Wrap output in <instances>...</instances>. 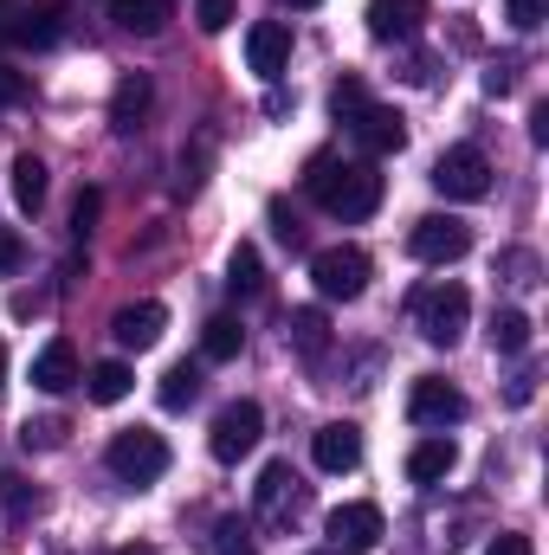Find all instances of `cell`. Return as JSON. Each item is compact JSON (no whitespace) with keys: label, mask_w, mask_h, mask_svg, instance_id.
Listing matches in <instances>:
<instances>
[{"label":"cell","mask_w":549,"mask_h":555,"mask_svg":"<svg viewBox=\"0 0 549 555\" xmlns=\"http://www.w3.org/2000/svg\"><path fill=\"white\" fill-rule=\"evenodd\" d=\"M310 555H336V550H310Z\"/></svg>","instance_id":"cell-46"},{"label":"cell","mask_w":549,"mask_h":555,"mask_svg":"<svg viewBox=\"0 0 549 555\" xmlns=\"http://www.w3.org/2000/svg\"><path fill=\"white\" fill-rule=\"evenodd\" d=\"M46 162L39 155H13V201H20V214H39L46 207Z\"/></svg>","instance_id":"cell-22"},{"label":"cell","mask_w":549,"mask_h":555,"mask_svg":"<svg viewBox=\"0 0 549 555\" xmlns=\"http://www.w3.org/2000/svg\"><path fill=\"white\" fill-rule=\"evenodd\" d=\"M104 465H111V478H124V485H155L162 472H168V439L162 433H149V426H124L111 446H104Z\"/></svg>","instance_id":"cell-2"},{"label":"cell","mask_w":549,"mask_h":555,"mask_svg":"<svg viewBox=\"0 0 549 555\" xmlns=\"http://www.w3.org/2000/svg\"><path fill=\"white\" fill-rule=\"evenodd\" d=\"M284 336H291V349H297L304 362H323V356H330V317H323L317 304H304V310H291V323H284Z\"/></svg>","instance_id":"cell-20"},{"label":"cell","mask_w":549,"mask_h":555,"mask_svg":"<svg viewBox=\"0 0 549 555\" xmlns=\"http://www.w3.org/2000/svg\"><path fill=\"white\" fill-rule=\"evenodd\" d=\"M0 498H7V511H13V517H33V511H39V498H33V491H26V478H13V472H0Z\"/></svg>","instance_id":"cell-33"},{"label":"cell","mask_w":549,"mask_h":555,"mask_svg":"<svg viewBox=\"0 0 549 555\" xmlns=\"http://www.w3.org/2000/svg\"><path fill=\"white\" fill-rule=\"evenodd\" d=\"M0 382H7V343H0Z\"/></svg>","instance_id":"cell-44"},{"label":"cell","mask_w":549,"mask_h":555,"mask_svg":"<svg viewBox=\"0 0 549 555\" xmlns=\"http://www.w3.org/2000/svg\"><path fill=\"white\" fill-rule=\"evenodd\" d=\"M98 207H104V194H98V188H85V194H78V207H72V233H78V240L98 227Z\"/></svg>","instance_id":"cell-34"},{"label":"cell","mask_w":549,"mask_h":555,"mask_svg":"<svg viewBox=\"0 0 549 555\" xmlns=\"http://www.w3.org/2000/svg\"><path fill=\"white\" fill-rule=\"evenodd\" d=\"M20 98H26V72H7V65H0V111L20 104Z\"/></svg>","instance_id":"cell-39"},{"label":"cell","mask_w":549,"mask_h":555,"mask_svg":"<svg viewBox=\"0 0 549 555\" xmlns=\"http://www.w3.org/2000/svg\"><path fill=\"white\" fill-rule=\"evenodd\" d=\"M149 104H155V85L130 72V78H117V91H111V130L117 137H137L142 124H149Z\"/></svg>","instance_id":"cell-17"},{"label":"cell","mask_w":549,"mask_h":555,"mask_svg":"<svg viewBox=\"0 0 549 555\" xmlns=\"http://www.w3.org/2000/svg\"><path fill=\"white\" fill-rule=\"evenodd\" d=\"M408 253L420 259V266H452V259H465V253H472V227H465V220H452V214H426V220H413Z\"/></svg>","instance_id":"cell-7"},{"label":"cell","mask_w":549,"mask_h":555,"mask_svg":"<svg viewBox=\"0 0 549 555\" xmlns=\"http://www.w3.org/2000/svg\"><path fill=\"white\" fill-rule=\"evenodd\" d=\"M349 130H356V142H362L369 155H401V149H408V117L388 111V104H362V111L349 117Z\"/></svg>","instance_id":"cell-11"},{"label":"cell","mask_w":549,"mask_h":555,"mask_svg":"<svg viewBox=\"0 0 549 555\" xmlns=\"http://www.w3.org/2000/svg\"><path fill=\"white\" fill-rule=\"evenodd\" d=\"M452 465H459V446H452L446 433L420 439V446L408 452V478L413 485H439V478H452Z\"/></svg>","instance_id":"cell-19"},{"label":"cell","mask_w":549,"mask_h":555,"mask_svg":"<svg viewBox=\"0 0 549 555\" xmlns=\"http://www.w3.org/2000/svg\"><path fill=\"white\" fill-rule=\"evenodd\" d=\"M214 555H259V550H253V524L220 517V530H214Z\"/></svg>","instance_id":"cell-28"},{"label":"cell","mask_w":549,"mask_h":555,"mask_svg":"<svg viewBox=\"0 0 549 555\" xmlns=\"http://www.w3.org/2000/svg\"><path fill=\"white\" fill-rule=\"evenodd\" d=\"M426 26V0H369V33L382 46H401Z\"/></svg>","instance_id":"cell-16"},{"label":"cell","mask_w":549,"mask_h":555,"mask_svg":"<svg viewBox=\"0 0 549 555\" xmlns=\"http://www.w3.org/2000/svg\"><path fill=\"white\" fill-rule=\"evenodd\" d=\"M20 259H26V246H20V233H13V227H0V272H13Z\"/></svg>","instance_id":"cell-38"},{"label":"cell","mask_w":549,"mask_h":555,"mask_svg":"<svg viewBox=\"0 0 549 555\" xmlns=\"http://www.w3.org/2000/svg\"><path fill=\"white\" fill-rule=\"evenodd\" d=\"M194 395H201V369H188V362H175V369L162 375V408H168V414H181V408H188Z\"/></svg>","instance_id":"cell-27"},{"label":"cell","mask_w":549,"mask_h":555,"mask_svg":"<svg viewBox=\"0 0 549 555\" xmlns=\"http://www.w3.org/2000/svg\"><path fill=\"white\" fill-rule=\"evenodd\" d=\"M233 13H240V0H194L201 33H227V26H233Z\"/></svg>","instance_id":"cell-31"},{"label":"cell","mask_w":549,"mask_h":555,"mask_svg":"<svg viewBox=\"0 0 549 555\" xmlns=\"http://www.w3.org/2000/svg\"><path fill=\"white\" fill-rule=\"evenodd\" d=\"M465 317H472L465 284H433V291L413 297V323H420V336H426L433 349H452V343L465 336Z\"/></svg>","instance_id":"cell-3"},{"label":"cell","mask_w":549,"mask_h":555,"mask_svg":"<svg viewBox=\"0 0 549 555\" xmlns=\"http://www.w3.org/2000/svg\"><path fill=\"white\" fill-rule=\"evenodd\" d=\"M491 349L498 356H524L531 349V317L524 310H498L491 317Z\"/></svg>","instance_id":"cell-25"},{"label":"cell","mask_w":549,"mask_h":555,"mask_svg":"<svg viewBox=\"0 0 549 555\" xmlns=\"http://www.w3.org/2000/svg\"><path fill=\"white\" fill-rule=\"evenodd\" d=\"M13 7H20V0H0V20H7V13H13Z\"/></svg>","instance_id":"cell-43"},{"label":"cell","mask_w":549,"mask_h":555,"mask_svg":"<svg viewBox=\"0 0 549 555\" xmlns=\"http://www.w3.org/2000/svg\"><path fill=\"white\" fill-rule=\"evenodd\" d=\"M531 395H537V375H518V382L505 388V401H511V408H531Z\"/></svg>","instance_id":"cell-40"},{"label":"cell","mask_w":549,"mask_h":555,"mask_svg":"<svg viewBox=\"0 0 549 555\" xmlns=\"http://www.w3.org/2000/svg\"><path fill=\"white\" fill-rule=\"evenodd\" d=\"M278 7H317V0H278Z\"/></svg>","instance_id":"cell-45"},{"label":"cell","mask_w":549,"mask_h":555,"mask_svg":"<svg viewBox=\"0 0 549 555\" xmlns=\"http://www.w3.org/2000/svg\"><path fill=\"white\" fill-rule=\"evenodd\" d=\"M323 530H330V550L336 555H369L388 524H382V504H336Z\"/></svg>","instance_id":"cell-9"},{"label":"cell","mask_w":549,"mask_h":555,"mask_svg":"<svg viewBox=\"0 0 549 555\" xmlns=\"http://www.w3.org/2000/svg\"><path fill=\"white\" fill-rule=\"evenodd\" d=\"M485 555H531V537H518V530H498V537L485 543Z\"/></svg>","instance_id":"cell-37"},{"label":"cell","mask_w":549,"mask_h":555,"mask_svg":"<svg viewBox=\"0 0 549 555\" xmlns=\"http://www.w3.org/2000/svg\"><path fill=\"white\" fill-rule=\"evenodd\" d=\"M259 439H266V414H259V401H233V408H220V414H214V433H207V446H214L220 465H240Z\"/></svg>","instance_id":"cell-6"},{"label":"cell","mask_w":549,"mask_h":555,"mask_svg":"<svg viewBox=\"0 0 549 555\" xmlns=\"http://www.w3.org/2000/svg\"><path fill=\"white\" fill-rule=\"evenodd\" d=\"M505 20H511L518 33H537L549 20V0H505Z\"/></svg>","instance_id":"cell-32"},{"label":"cell","mask_w":549,"mask_h":555,"mask_svg":"<svg viewBox=\"0 0 549 555\" xmlns=\"http://www.w3.org/2000/svg\"><path fill=\"white\" fill-rule=\"evenodd\" d=\"M362 104H369V91H362V78H343V85L330 91V111H336V124H349V117H356Z\"/></svg>","instance_id":"cell-30"},{"label":"cell","mask_w":549,"mask_h":555,"mask_svg":"<svg viewBox=\"0 0 549 555\" xmlns=\"http://www.w3.org/2000/svg\"><path fill=\"white\" fill-rule=\"evenodd\" d=\"M408 420L413 426H452V420H465V395L452 382L426 375V382H413V395H408Z\"/></svg>","instance_id":"cell-12"},{"label":"cell","mask_w":549,"mask_h":555,"mask_svg":"<svg viewBox=\"0 0 549 555\" xmlns=\"http://www.w3.org/2000/svg\"><path fill=\"white\" fill-rule=\"evenodd\" d=\"M505 278L511 284H537V259L531 253H505Z\"/></svg>","instance_id":"cell-35"},{"label":"cell","mask_w":549,"mask_h":555,"mask_svg":"<svg viewBox=\"0 0 549 555\" xmlns=\"http://www.w3.org/2000/svg\"><path fill=\"white\" fill-rule=\"evenodd\" d=\"M111 555H155L149 543H124V550H111Z\"/></svg>","instance_id":"cell-42"},{"label":"cell","mask_w":549,"mask_h":555,"mask_svg":"<svg viewBox=\"0 0 549 555\" xmlns=\"http://www.w3.org/2000/svg\"><path fill=\"white\" fill-rule=\"evenodd\" d=\"M20 446H26V452H52V446H65V420H26V426H20Z\"/></svg>","instance_id":"cell-29"},{"label":"cell","mask_w":549,"mask_h":555,"mask_svg":"<svg viewBox=\"0 0 549 555\" xmlns=\"http://www.w3.org/2000/svg\"><path fill=\"white\" fill-rule=\"evenodd\" d=\"M304 188H310V201H317L330 220H369V214L382 207V175H375V162L310 155V168H304Z\"/></svg>","instance_id":"cell-1"},{"label":"cell","mask_w":549,"mask_h":555,"mask_svg":"<svg viewBox=\"0 0 549 555\" xmlns=\"http://www.w3.org/2000/svg\"><path fill=\"white\" fill-rule=\"evenodd\" d=\"M78 382V349L65 343V336H52L39 356H33V388H46V395H65Z\"/></svg>","instance_id":"cell-18"},{"label":"cell","mask_w":549,"mask_h":555,"mask_svg":"<svg viewBox=\"0 0 549 555\" xmlns=\"http://www.w3.org/2000/svg\"><path fill=\"white\" fill-rule=\"evenodd\" d=\"M162 330H168V310L155 304V297H142V304H124L117 317H111V336H117V349H155L162 343Z\"/></svg>","instance_id":"cell-13"},{"label":"cell","mask_w":549,"mask_h":555,"mask_svg":"<svg viewBox=\"0 0 549 555\" xmlns=\"http://www.w3.org/2000/svg\"><path fill=\"white\" fill-rule=\"evenodd\" d=\"M240 349H246V330H240L233 317H214V323L201 330V356H207V362H233Z\"/></svg>","instance_id":"cell-24"},{"label":"cell","mask_w":549,"mask_h":555,"mask_svg":"<svg viewBox=\"0 0 549 555\" xmlns=\"http://www.w3.org/2000/svg\"><path fill=\"white\" fill-rule=\"evenodd\" d=\"M137 388V375H130V362H98L91 375H85V395L98 401V408H117L124 395Z\"/></svg>","instance_id":"cell-23"},{"label":"cell","mask_w":549,"mask_h":555,"mask_svg":"<svg viewBox=\"0 0 549 555\" xmlns=\"http://www.w3.org/2000/svg\"><path fill=\"white\" fill-rule=\"evenodd\" d=\"M426 181H433L446 201H485V194H491V162H485V149L459 142V149H446V155L433 162Z\"/></svg>","instance_id":"cell-5"},{"label":"cell","mask_w":549,"mask_h":555,"mask_svg":"<svg viewBox=\"0 0 549 555\" xmlns=\"http://www.w3.org/2000/svg\"><path fill=\"white\" fill-rule=\"evenodd\" d=\"M253 504H259V524H266V530H291V524L304 517V478L278 459V465H266V472H259Z\"/></svg>","instance_id":"cell-8"},{"label":"cell","mask_w":549,"mask_h":555,"mask_svg":"<svg viewBox=\"0 0 549 555\" xmlns=\"http://www.w3.org/2000/svg\"><path fill=\"white\" fill-rule=\"evenodd\" d=\"M310 459H317V472H356L362 465V433L349 420H330V426H317Z\"/></svg>","instance_id":"cell-15"},{"label":"cell","mask_w":549,"mask_h":555,"mask_svg":"<svg viewBox=\"0 0 549 555\" xmlns=\"http://www.w3.org/2000/svg\"><path fill=\"white\" fill-rule=\"evenodd\" d=\"M227 284H233V297H259V291H266V266H259L253 246H240V253L227 259Z\"/></svg>","instance_id":"cell-26"},{"label":"cell","mask_w":549,"mask_h":555,"mask_svg":"<svg viewBox=\"0 0 549 555\" xmlns=\"http://www.w3.org/2000/svg\"><path fill=\"white\" fill-rule=\"evenodd\" d=\"M59 33H65V7H13L0 20V39L20 52H46V46H59Z\"/></svg>","instance_id":"cell-10"},{"label":"cell","mask_w":549,"mask_h":555,"mask_svg":"<svg viewBox=\"0 0 549 555\" xmlns=\"http://www.w3.org/2000/svg\"><path fill=\"white\" fill-rule=\"evenodd\" d=\"M531 137L549 142V104H537V111H531Z\"/></svg>","instance_id":"cell-41"},{"label":"cell","mask_w":549,"mask_h":555,"mask_svg":"<svg viewBox=\"0 0 549 555\" xmlns=\"http://www.w3.org/2000/svg\"><path fill=\"white\" fill-rule=\"evenodd\" d=\"M511 85H518V65H511V59H498V65L485 72V91H491V98H505Z\"/></svg>","instance_id":"cell-36"},{"label":"cell","mask_w":549,"mask_h":555,"mask_svg":"<svg viewBox=\"0 0 549 555\" xmlns=\"http://www.w3.org/2000/svg\"><path fill=\"white\" fill-rule=\"evenodd\" d=\"M246 65L272 85V78H284V65H291V26L284 20H259L253 33H246Z\"/></svg>","instance_id":"cell-14"},{"label":"cell","mask_w":549,"mask_h":555,"mask_svg":"<svg viewBox=\"0 0 549 555\" xmlns=\"http://www.w3.org/2000/svg\"><path fill=\"white\" fill-rule=\"evenodd\" d=\"M310 284H317V297H330V304H356V297L369 291V253H362V246H323V253L310 259Z\"/></svg>","instance_id":"cell-4"},{"label":"cell","mask_w":549,"mask_h":555,"mask_svg":"<svg viewBox=\"0 0 549 555\" xmlns=\"http://www.w3.org/2000/svg\"><path fill=\"white\" fill-rule=\"evenodd\" d=\"M111 20H117V33L155 39L168 26V0H111Z\"/></svg>","instance_id":"cell-21"}]
</instances>
